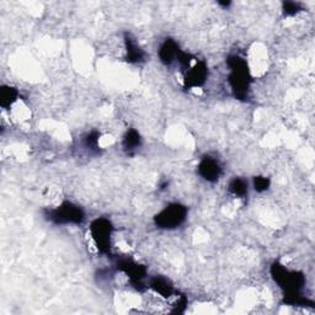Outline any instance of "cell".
I'll list each match as a JSON object with an SVG mask.
<instances>
[{
    "label": "cell",
    "mask_w": 315,
    "mask_h": 315,
    "mask_svg": "<svg viewBox=\"0 0 315 315\" xmlns=\"http://www.w3.org/2000/svg\"><path fill=\"white\" fill-rule=\"evenodd\" d=\"M186 218V208L180 205H171L156 216V224L162 228H176Z\"/></svg>",
    "instance_id": "obj_1"
},
{
    "label": "cell",
    "mask_w": 315,
    "mask_h": 315,
    "mask_svg": "<svg viewBox=\"0 0 315 315\" xmlns=\"http://www.w3.org/2000/svg\"><path fill=\"white\" fill-rule=\"evenodd\" d=\"M111 225L107 220L97 219L91 224L90 233L93 235L94 242L101 251L107 250L110 248V239H111Z\"/></svg>",
    "instance_id": "obj_2"
},
{
    "label": "cell",
    "mask_w": 315,
    "mask_h": 315,
    "mask_svg": "<svg viewBox=\"0 0 315 315\" xmlns=\"http://www.w3.org/2000/svg\"><path fill=\"white\" fill-rule=\"evenodd\" d=\"M51 218L56 223H80L84 219V213L76 206L63 203L61 207L53 211Z\"/></svg>",
    "instance_id": "obj_3"
},
{
    "label": "cell",
    "mask_w": 315,
    "mask_h": 315,
    "mask_svg": "<svg viewBox=\"0 0 315 315\" xmlns=\"http://www.w3.org/2000/svg\"><path fill=\"white\" fill-rule=\"evenodd\" d=\"M199 171L203 179H206L207 181H217L220 176L219 164L212 158H206L202 160L199 167Z\"/></svg>",
    "instance_id": "obj_4"
},
{
    "label": "cell",
    "mask_w": 315,
    "mask_h": 315,
    "mask_svg": "<svg viewBox=\"0 0 315 315\" xmlns=\"http://www.w3.org/2000/svg\"><path fill=\"white\" fill-rule=\"evenodd\" d=\"M160 59L165 64H171L173 62H175L176 59H179V51H177V46L174 41H167L164 45L160 47L159 51Z\"/></svg>",
    "instance_id": "obj_5"
},
{
    "label": "cell",
    "mask_w": 315,
    "mask_h": 315,
    "mask_svg": "<svg viewBox=\"0 0 315 315\" xmlns=\"http://www.w3.org/2000/svg\"><path fill=\"white\" fill-rule=\"evenodd\" d=\"M151 287L156 293H159L162 297H173V287L168 283L167 280L164 279H155L151 283Z\"/></svg>",
    "instance_id": "obj_6"
},
{
    "label": "cell",
    "mask_w": 315,
    "mask_h": 315,
    "mask_svg": "<svg viewBox=\"0 0 315 315\" xmlns=\"http://www.w3.org/2000/svg\"><path fill=\"white\" fill-rule=\"evenodd\" d=\"M18 99V91L14 88L10 87H3L2 93H0V101H2L3 107H8L11 106Z\"/></svg>",
    "instance_id": "obj_7"
},
{
    "label": "cell",
    "mask_w": 315,
    "mask_h": 315,
    "mask_svg": "<svg viewBox=\"0 0 315 315\" xmlns=\"http://www.w3.org/2000/svg\"><path fill=\"white\" fill-rule=\"evenodd\" d=\"M229 188H230L231 193H234L238 197H243L245 193H248V184H246L244 180H233L230 182V185H229Z\"/></svg>",
    "instance_id": "obj_8"
},
{
    "label": "cell",
    "mask_w": 315,
    "mask_h": 315,
    "mask_svg": "<svg viewBox=\"0 0 315 315\" xmlns=\"http://www.w3.org/2000/svg\"><path fill=\"white\" fill-rule=\"evenodd\" d=\"M123 143H125L126 149L137 148L139 145V134L134 131L128 132L127 136L125 137V140H123Z\"/></svg>",
    "instance_id": "obj_9"
},
{
    "label": "cell",
    "mask_w": 315,
    "mask_h": 315,
    "mask_svg": "<svg viewBox=\"0 0 315 315\" xmlns=\"http://www.w3.org/2000/svg\"><path fill=\"white\" fill-rule=\"evenodd\" d=\"M255 190L257 191H265L268 186V180H266V177H256L254 181Z\"/></svg>",
    "instance_id": "obj_10"
}]
</instances>
